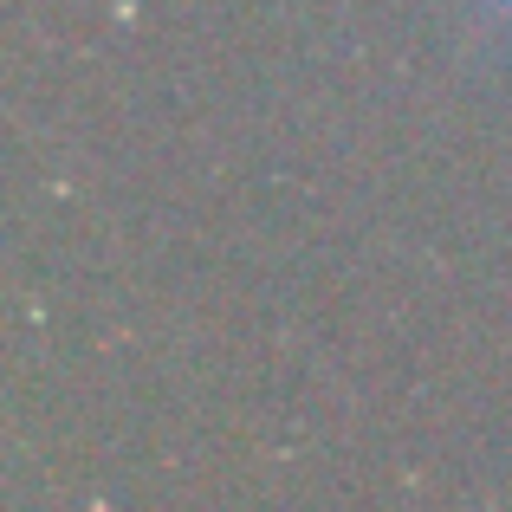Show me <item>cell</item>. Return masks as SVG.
Wrapping results in <instances>:
<instances>
[{"instance_id":"6da1fadb","label":"cell","mask_w":512,"mask_h":512,"mask_svg":"<svg viewBox=\"0 0 512 512\" xmlns=\"http://www.w3.org/2000/svg\"><path fill=\"white\" fill-rule=\"evenodd\" d=\"M493 7H500V13H506V26H512V0H493Z\"/></svg>"}]
</instances>
